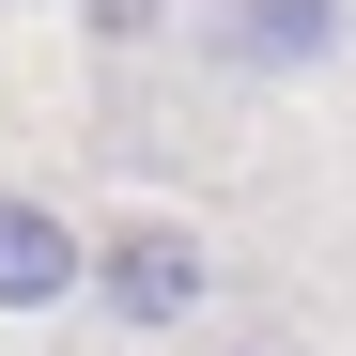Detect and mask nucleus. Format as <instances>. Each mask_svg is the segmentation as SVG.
Returning a JSON list of instances; mask_svg holds the SVG:
<instances>
[{
    "label": "nucleus",
    "mask_w": 356,
    "mask_h": 356,
    "mask_svg": "<svg viewBox=\"0 0 356 356\" xmlns=\"http://www.w3.org/2000/svg\"><path fill=\"white\" fill-rule=\"evenodd\" d=\"M93 31H108V47H124V31H155V0H93Z\"/></svg>",
    "instance_id": "obj_4"
},
{
    "label": "nucleus",
    "mask_w": 356,
    "mask_h": 356,
    "mask_svg": "<svg viewBox=\"0 0 356 356\" xmlns=\"http://www.w3.org/2000/svg\"><path fill=\"white\" fill-rule=\"evenodd\" d=\"M217 294V248H202V217H108L93 232V310L108 325H140V341H170Z\"/></svg>",
    "instance_id": "obj_1"
},
{
    "label": "nucleus",
    "mask_w": 356,
    "mask_h": 356,
    "mask_svg": "<svg viewBox=\"0 0 356 356\" xmlns=\"http://www.w3.org/2000/svg\"><path fill=\"white\" fill-rule=\"evenodd\" d=\"M31 310H93V232L63 202L0 186V325H31Z\"/></svg>",
    "instance_id": "obj_3"
},
{
    "label": "nucleus",
    "mask_w": 356,
    "mask_h": 356,
    "mask_svg": "<svg viewBox=\"0 0 356 356\" xmlns=\"http://www.w3.org/2000/svg\"><path fill=\"white\" fill-rule=\"evenodd\" d=\"M202 63L217 78H325L341 47H356V0H202Z\"/></svg>",
    "instance_id": "obj_2"
},
{
    "label": "nucleus",
    "mask_w": 356,
    "mask_h": 356,
    "mask_svg": "<svg viewBox=\"0 0 356 356\" xmlns=\"http://www.w3.org/2000/svg\"><path fill=\"white\" fill-rule=\"evenodd\" d=\"M217 356H279V341H217Z\"/></svg>",
    "instance_id": "obj_5"
}]
</instances>
